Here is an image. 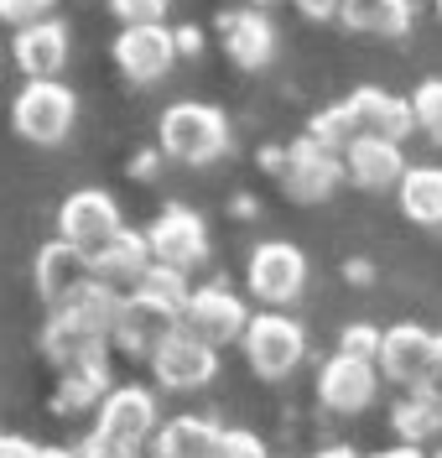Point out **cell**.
<instances>
[{"label":"cell","mask_w":442,"mask_h":458,"mask_svg":"<svg viewBox=\"0 0 442 458\" xmlns=\"http://www.w3.org/2000/svg\"><path fill=\"white\" fill-rule=\"evenodd\" d=\"M162 432V411H156V391L151 386H110V396L94 411V432L88 443L104 458H146V448Z\"/></svg>","instance_id":"obj_1"},{"label":"cell","mask_w":442,"mask_h":458,"mask_svg":"<svg viewBox=\"0 0 442 458\" xmlns=\"http://www.w3.org/2000/svg\"><path fill=\"white\" fill-rule=\"evenodd\" d=\"M156 151L167 162H182V167H208L229 151V120H224L219 105L177 99L156 120Z\"/></svg>","instance_id":"obj_2"},{"label":"cell","mask_w":442,"mask_h":458,"mask_svg":"<svg viewBox=\"0 0 442 458\" xmlns=\"http://www.w3.org/2000/svg\"><path fill=\"white\" fill-rule=\"evenodd\" d=\"M79 125V94L63 79H27L11 99V131L31 146H63Z\"/></svg>","instance_id":"obj_3"},{"label":"cell","mask_w":442,"mask_h":458,"mask_svg":"<svg viewBox=\"0 0 442 458\" xmlns=\"http://www.w3.org/2000/svg\"><path fill=\"white\" fill-rule=\"evenodd\" d=\"M239 349H245L250 375H261V380H287V375H296V365L307 360V334H302L296 318L271 313V308H265V313L250 318V328H245Z\"/></svg>","instance_id":"obj_4"},{"label":"cell","mask_w":442,"mask_h":458,"mask_svg":"<svg viewBox=\"0 0 442 458\" xmlns=\"http://www.w3.org/2000/svg\"><path fill=\"white\" fill-rule=\"evenodd\" d=\"M245 286L271 313H287L302 297V286H307V256L292 240H261L250 250V260H245Z\"/></svg>","instance_id":"obj_5"},{"label":"cell","mask_w":442,"mask_h":458,"mask_svg":"<svg viewBox=\"0 0 442 458\" xmlns=\"http://www.w3.org/2000/svg\"><path fill=\"white\" fill-rule=\"evenodd\" d=\"M250 308H245V297H239L235 286L224 282H204L193 286V297H188V308H182V328L193 334V339L213 344V349H224V344H239L245 339V328H250Z\"/></svg>","instance_id":"obj_6"},{"label":"cell","mask_w":442,"mask_h":458,"mask_svg":"<svg viewBox=\"0 0 442 458\" xmlns=\"http://www.w3.org/2000/svg\"><path fill=\"white\" fill-rule=\"evenodd\" d=\"M120 229H125L120 203H115V193H104V188H79V193H68L63 208H58V240H68L73 250H84L88 260L99 256Z\"/></svg>","instance_id":"obj_7"},{"label":"cell","mask_w":442,"mask_h":458,"mask_svg":"<svg viewBox=\"0 0 442 458\" xmlns=\"http://www.w3.org/2000/svg\"><path fill=\"white\" fill-rule=\"evenodd\" d=\"M281 193L292 203H328L338 193V182H349L344 172V157L318 146L313 136H302L296 146H287V167H281Z\"/></svg>","instance_id":"obj_8"},{"label":"cell","mask_w":442,"mask_h":458,"mask_svg":"<svg viewBox=\"0 0 442 458\" xmlns=\"http://www.w3.org/2000/svg\"><path fill=\"white\" fill-rule=\"evenodd\" d=\"M146 245L156 266H172V271H193L208 260V225L204 214H193L188 203H167L156 219L146 225Z\"/></svg>","instance_id":"obj_9"},{"label":"cell","mask_w":442,"mask_h":458,"mask_svg":"<svg viewBox=\"0 0 442 458\" xmlns=\"http://www.w3.org/2000/svg\"><path fill=\"white\" fill-rule=\"evenodd\" d=\"M151 380L162 386V391H204L208 380L219 375V349L204 339H193L188 328H177L167 339L151 349Z\"/></svg>","instance_id":"obj_10"},{"label":"cell","mask_w":442,"mask_h":458,"mask_svg":"<svg viewBox=\"0 0 442 458\" xmlns=\"http://www.w3.org/2000/svg\"><path fill=\"white\" fill-rule=\"evenodd\" d=\"M110 57L130 84H162L182 53H177L172 27H120V37L110 42Z\"/></svg>","instance_id":"obj_11"},{"label":"cell","mask_w":442,"mask_h":458,"mask_svg":"<svg viewBox=\"0 0 442 458\" xmlns=\"http://www.w3.org/2000/svg\"><path fill=\"white\" fill-rule=\"evenodd\" d=\"M375 396H380V365L375 360H354V354H338V349H333V360H323V370H318L323 411L359 417V411H370Z\"/></svg>","instance_id":"obj_12"},{"label":"cell","mask_w":442,"mask_h":458,"mask_svg":"<svg viewBox=\"0 0 442 458\" xmlns=\"http://www.w3.org/2000/svg\"><path fill=\"white\" fill-rule=\"evenodd\" d=\"M177 328H182V313H177V308L156 302L146 292H130V297L120 302V323H115L110 349L130 354V360H151V349L167 339V334H177Z\"/></svg>","instance_id":"obj_13"},{"label":"cell","mask_w":442,"mask_h":458,"mask_svg":"<svg viewBox=\"0 0 442 458\" xmlns=\"http://www.w3.org/2000/svg\"><path fill=\"white\" fill-rule=\"evenodd\" d=\"M31 282H37V297L47 302V313H58L94 282V260L84 250H73L68 240H47L31 260Z\"/></svg>","instance_id":"obj_14"},{"label":"cell","mask_w":442,"mask_h":458,"mask_svg":"<svg viewBox=\"0 0 442 458\" xmlns=\"http://www.w3.org/2000/svg\"><path fill=\"white\" fill-rule=\"evenodd\" d=\"M219 42H224V57L245 68V73H261L276 63V21L265 16L261 5H239V11H224L219 16Z\"/></svg>","instance_id":"obj_15"},{"label":"cell","mask_w":442,"mask_h":458,"mask_svg":"<svg viewBox=\"0 0 442 458\" xmlns=\"http://www.w3.org/2000/svg\"><path fill=\"white\" fill-rule=\"evenodd\" d=\"M432 349H438V334L432 328H421V323H396V328H385L380 339V375L390 386H401V391H416L427 370H432Z\"/></svg>","instance_id":"obj_16"},{"label":"cell","mask_w":442,"mask_h":458,"mask_svg":"<svg viewBox=\"0 0 442 458\" xmlns=\"http://www.w3.org/2000/svg\"><path fill=\"white\" fill-rule=\"evenodd\" d=\"M406 146L401 141H385V136H354L344 146V172H349L354 188L364 193H385V188H401L406 177Z\"/></svg>","instance_id":"obj_17"},{"label":"cell","mask_w":442,"mask_h":458,"mask_svg":"<svg viewBox=\"0 0 442 458\" xmlns=\"http://www.w3.org/2000/svg\"><path fill=\"white\" fill-rule=\"evenodd\" d=\"M151 266H156V260H151L146 229H120L115 240L94 256V282L110 286L115 297H130V292H141Z\"/></svg>","instance_id":"obj_18"},{"label":"cell","mask_w":442,"mask_h":458,"mask_svg":"<svg viewBox=\"0 0 442 458\" xmlns=\"http://www.w3.org/2000/svg\"><path fill=\"white\" fill-rule=\"evenodd\" d=\"M349 110L359 120V136H385V141H401L416 131V110H412V94H390V89H354L349 94Z\"/></svg>","instance_id":"obj_19"},{"label":"cell","mask_w":442,"mask_h":458,"mask_svg":"<svg viewBox=\"0 0 442 458\" xmlns=\"http://www.w3.org/2000/svg\"><path fill=\"white\" fill-rule=\"evenodd\" d=\"M68 53H73V42H68V27H63L58 16L11 37V57L21 68V84L27 79H58L63 68H68Z\"/></svg>","instance_id":"obj_20"},{"label":"cell","mask_w":442,"mask_h":458,"mask_svg":"<svg viewBox=\"0 0 442 458\" xmlns=\"http://www.w3.org/2000/svg\"><path fill=\"white\" fill-rule=\"evenodd\" d=\"M219 443H224V428L213 417L182 411L172 422H162L156 443H151V458H219Z\"/></svg>","instance_id":"obj_21"},{"label":"cell","mask_w":442,"mask_h":458,"mask_svg":"<svg viewBox=\"0 0 442 458\" xmlns=\"http://www.w3.org/2000/svg\"><path fill=\"white\" fill-rule=\"evenodd\" d=\"M110 396V354L84 360L58 370V391H53V411L58 417H79V411H99V401Z\"/></svg>","instance_id":"obj_22"},{"label":"cell","mask_w":442,"mask_h":458,"mask_svg":"<svg viewBox=\"0 0 442 458\" xmlns=\"http://www.w3.org/2000/svg\"><path fill=\"white\" fill-rule=\"evenodd\" d=\"M396 203L401 214L421 229H442V167L421 162V167H406L401 188H396Z\"/></svg>","instance_id":"obj_23"},{"label":"cell","mask_w":442,"mask_h":458,"mask_svg":"<svg viewBox=\"0 0 442 458\" xmlns=\"http://www.w3.org/2000/svg\"><path fill=\"white\" fill-rule=\"evenodd\" d=\"M416 5L412 0H344V27L364 37H406L412 31Z\"/></svg>","instance_id":"obj_24"},{"label":"cell","mask_w":442,"mask_h":458,"mask_svg":"<svg viewBox=\"0 0 442 458\" xmlns=\"http://www.w3.org/2000/svg\"><path fill=\"white\" fill-rule=\"evenodd\" d=\"M390 428H396V437H401L406 448H421V443L442 437V417L416 396V391H406V396L390 406Z\"/></svg>","instance_id":"obj_25"},{"label":"cell","mask_w":442,"mask_h":458,"mask_svg":"<svg viewBox=\"0 0 442 458\" xmlns=\"http://www.w3.org/2000/svg\"><path fill=\"white\" fill-rule=\"evenodd\" d=\"M307 136H313L318 146H328V151H338V157H344V146L359 136V120H354L349 99H338V105H323V110L307 120Z\"/></svg>","instance_id":"obj_26"},{"label":"cell","mask_w":442,"mask_h":458,"mask_svg":"<svg viewBox=\"0 0 442 458\" xmlns=\"http://www.w3.org/2000/svg\"><path fill=\"white\" fill-rule=\"evenodd\" d=\"M412 110H416V131H427L432 146L442 151V79H421L412 89Z\"/></svg>","instance_id":"obj_27"},{"label":"cell","mask_w":442,"mask_h":458,"mask_svg":"<svg viewBox=\"0 0 442 458\" xmlns=\"http://www.w3.org/2000/svg\"><path fill=\"white\" fill-rule=\"evenodd\" d=\"M53 16H58V0H0V27H11V31L42 27Z\"/></svg>","instance_id":"obj_28"},{"label":"cell","mask_w":442,"mask_h":458,"mask_svg":"<svg viewBox=\"0 0 442 458\" xmlns=\"http://www.w3.org/2000/svg\"><path fill=\"white\" fill-rule=\"evenodd\" d=\"M172 0H110V16L120 27H167Z\"/></svg>","instance_id":"obj_29"},{"label":"cell","mask_w":442,"mask_h":458,"mask_svg":"<svg viewBox=\"0 0 442 458\" xmlns=\"http://www.w3.org/2000/svg\"><path fill=\"white\" fill-rule=\"evenodd\" d=\"M380 328L375 323H349L338 334V354H354V360H380Z\"/></svg>","instance_id":"obj_30"},{"label":"cell","mask_w":442,"mask_h":458,"mask_svg":"<svg viewBox=\"0 0 442 458\" xmlns=\"http://www.w3.org/2000/svg\"><path fill=\"white\" fill-rule=\"evenodd\" d=\"M219 458H271L261 443V432L250 428H224V443H219Z\"/></svg>","instance_id":"obj_31"},{"label":"cell","mask_w":442,"mask_h":458,"mask_svg":"<svg viewBox=\"0 0 442 458\" xmlns=\"http://www.w3.org/2000/svg\"><path fill=\"white\" fill-rule=\"evenodd\" d=\"M416 396H421L442 417V334H438V349H432V370H427V380L416 386Z\"/></svg>","instance_id":"obj_32"},{"label":"cell","mask_w":442,"mask_h":458,"mask_svg":"<svg viewBox=\"0 0 442 458\" xmlns=\"http://www.w3.org/2000/svg\"><path fill=\"white\" fill-rule=\"evenodd\" d=\"M292 5L307 21H338L344 16V0H292Z\"/></svg>","instance_id":"obj_33"},{"label":"cell","mask_w":442,"mask_h":458,"mask_svg":"<svg viewBox=\"0 0 442 458\" xmlns=\"http://www.w3.org/2000/svg\"><path fill=\"white\" fill-rule=\"evenodd\" d=\"M0 458H42V443H31L21 432H0Z\"/></svg>","instance_id":"obj_34"},{"label":"cell","mask_w":442,"mask_h":458,"mask_svg":"<svg viewBox=\"0 0 442 458\" xmlns=\"http://www.w3.org/2000/svg\"><path fill=\"white\" fill-rule=\"evenodd\" d=\"M172 31H177V53H182V57L204 53V31H198V27H172Z\"/></svg>","instance_id":"obj_35"},{"label":"cell","mask_w":442,"mask_h":458,"mask_svg":"<svg viewBox=\"0 0 442 458\" xmlns=\"http://www.w3.org/2000/svg\"><path fill=\"white\" fill-rule=\"evenodd\" d=\"M344 276H349L354 286H370V282H375V260H364V256L344 260Z\"/></svg>","instance_id":"obj_36"},{"label":"cell","mask_w":442,"mask_h":458,"mask_svg":"<svg viewBox=\"0 0 442 458\" xmlns=\"http://www.w3.org/2000/svg\"><path fill=\"white\" fill-rule=\"evenodd\" d=\"M156 172H162V151H141L130 162V177H156Z\"/></svg>","instance_id":"obj_37"},{"label":"cell","mask_w":442,"mask_h":458,"mask_svg":"<svg viewBox=\"0 0 442 458\" xmlns=\"http://www.w3.org/2000/svg\"><path fill=\"white\" fill-rule=\"evenodd\" d=\"M370 458H427L421 448H406V443H396V448H380V454H370Z\"/></svg>","instance_id":"obj_38"},{"label":"cell","mask_w":442,"mask_h":458,"mask_svg":"<svg viewBox=\"0 0 442 458\" xmlns=\"http://www.w3.org/2000/svg\"><path fill=\"white\" fill-rule=\"evenodd\" d=\"M313 458H364V454H354L349 443H333V448H318Z\"/></svg>","instance_id":"obj_39"},{"label":"cell","mask_w":442,"mask_h":458,"mask_svg":"<svg viewBox=\"0 0 442 458\" xmlns=\"http://www.w3.org/2000/svg\"><path fill=\"white\" fill-rule=\"evenodd\" d=\"M229 208H235L239 219H255V214H261V203H255V199H235Z\"/></svg>","instance_id":"obj_40"},{"label":"cell","mask_w":442,"mask_h":458,"mask_svg":"<svg viewBox=\"0 0 442 458\" xmlns=\"http://www.w3.org/2000/svg\"><path fill=\"white\" fill-rule=\"evenodd\" d=\"M42 458H79V448H42Z\"/></svg>","instance_id":"obj_41"},{"label":"cell","mask_w":442,"mask_h":458,"mask_svg":"<svg viewBox=\"0 0 442 458\" xmlns=\"http://www.w3.org/2000/svg\"><path fill=\"white\" fill-rule=\"evenodd\" d=\"M245 5H271V0H245Z\"/></svg>","instance_id":"obj_42"},{"label":"cell","mask_w":442,"mask_h":458,"mask_svg":"<svg viewBox=\"0 0 442 458\" xmlns=\"http://www.w3.org/2000/svg\"><path fill=\"white\" fill-rule=\"evenodd\" d=\"M427 458H442V448H438V454H427Z\"/></svg>","instance_id":"obj_43"},{"label":"cell","mask_w":442,"mask_h":458,"mask_svg":"<svg viewBox=\"0 0 442 458\" xmlns=\"http://www.w3.org/2000/svg\"><path fill=\"white\" fill-rule=\"evenodd\" d=\"M438 16H442V0H438Z\"/></svg>","instance_id":"obj_44"}]
</instances>
